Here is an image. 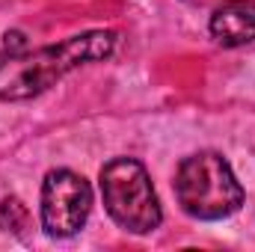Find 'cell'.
<instances>
[{
  "label": "cell",
  "mask_w": 255,
  "mask_h": 252,
  "mask_svg": "<svg viewBox=\"0 0 255 252\" xmlns=\"http://www.w3.org/2000/svg\"><path fill=\"white\" fill-rule=\"evenodd\" d=\"M0 229L9 235H24V229H30V211L18 196L0 202Z\"/></svg>",
  "instance_id": "cell-6"
},
{
  "label": "cell",
  "mask_w": 255,
  "mask_h": 252,
  "mask_svg": "<svg viewBox=\"0 0 255 252\" xmlns=\"http://www.w3.org/2000/svg\"><path fill=\"white\" fill-rule=\"evenodd\" d=\"M187 3H208V0H187Z\"/></svg>",
  "instance_id": "cell-7"
},
{
  "label": "cell",
  "mask_w": 255,
  "mask_h": 252,
  "mask_svg": "<svg viewBox=\"0 0 255 252\" xmlns=\"http://www.w3.org/2000/svg\"><path fill=\"white\" fill-rule=\"evenodd\" d=\"M211 36L223 48H241L255 42V3L253 0H229L211 15Z\"/></svg>",
  "instance_id": "cell-5"
},
{
  "label": "cell",
  "mask_w": 255,
  "mask_h": 252,
  "mask_svg": "<svg viewBox=\"0 0 255 252\" xmlns=\"http://www.w3.org/2000/svg\"><path fill=\"white\" fill-rule=\"evenodd\" d=\"M92 208L89 181L71 169H54L42 184V229L51 238H68L83 229Z\"/></svg>",
  "instance_id": "cell-4"
},
{
  "label": "cell",
  "mask_w": 255,
  "mask_h": 252,
  "mask_svg": "<svg viewBox=\"0 0 255 252\" xmlns=\"http://www.w3.org/2000/svg\"><path fill=\"white\" fill-rule=\"evenodd\" d=\"M101 196L107 214L130 235H148L160 226L163 211L145 166L133 157H113L101 169Z\"/></svg>",
  "instance_id": "cell-3"
},
{
  "label": "cell",
  "mask_w": 255,
  "mask_h": 252,
  "mask_svg": "<svg viewBox=\"0 0 255 252\" xmlns=\"http://www.w3.org/2000/svg\"><path fill=\"white\" fill-rule=\"evenodd\" d=\"M116 36L110 30H89L60 45H48L30 54H12L0 63V101H27L51 89L68 71L110 57Z\"/></svg>",
  "instance_id": "cell-1"
},
{
  "label": "cell",
  "mask_w": 255,
  "mask_h": 252,
  "mask_svg": "<svg viewBox=\"0 0 255 252\" xmlns=\"http://www.w3.org/2000/svg\"><path fill=\"white\" fill-rule=\"evenodd\" d=\"M178 205L196 220H223L244 202V187L229 160L217 151H199L181 160L175 175Z\"/></svg>",
  "instance_id": "cell-2"
}]
</instances>
